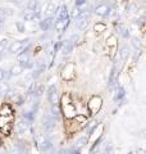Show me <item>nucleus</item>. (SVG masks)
Returning <instances> with one entry per match:
<instances>
[{
  "mask_svg": "<svg viewBox=\"0 0 146 154\" xmlns=\"http://www.w3.org/2000/svg\"><path fill=\"white\" fill-rule=\"evenodd\" d=\"M87 0H76V7L77 8H82L84 5H86Z\"/></svg>",
  "mask_w": 146,
  "mask_h": 154,
  "instance_id": "obj_25",
  "label": "nucleus"
},
{
  "mask_svg": "<svg viewBox=\"0 0 146 154\" xmlns=\"http://www.w3.org/2000/svg\"><path fill=\"white\" fill-rule=\"evenodd\" d=\"M119 54H120V58L123 60H127L128 59V57L131 55V51H129V48L127 45H123L120 48V51H119Z\"/></svg>",
  "mask_w": 146,
  "mask_h": 154,
  "instance_id": "obj_13",
  "label": "nucleus"
},
{
  "mask_svg": "<svg viewBox=\"0 0 146 154\" xmlns=\"http://www.w3.org/2000/svg\"><path fill=\"white\" fill-rule=\"evenodd\" d=\"M131 40H132V45H133V46L136 48V49H137V50L140 51V42H138V40H137L136 37H132Z\"/></svg>",
  "mask_w": 146,
  "mask_h": 154,
  "instance_id": "obj_26",
  "label": "nucleus"
},
{
  "mask_svg": "<svg viewBox=\"0 0 146 154\" xmlns=\"http://www.w3.org/2000/svg\"><path fill=\"white\" fill-rule=\"evenodd\" d=\"M7 44H8V40L7 38H3V40H0V49H4V48L7 46Z\"/></svg>",
  "mask_w": 146,
  "mask_h": 154,
  "instance_id": "obj_28",
  "label": "nucleus"
},
{
  "mask_svg": "<svg viewBox=\"0 0 146 154\" xmlns=\"http://www.w3.org/2000/svg\"><path fill=\"white\" fill-rule=\"evenodd\" d=\"M60 113V109H59V105L55 104V105H51V116L53 117H58Z\"/></svg>",
  "mask_w": 146,
  "mask_h": 154,
  "instance_id": "obj_20",
  "label": "nucleus"
},
{
  "mask_svg": "<svg viewBox=\"0 0 146 154\" xmlns=\"http://www.w3.org/2000/svg\"><path fill=\"white\" fill-rule=\"evenodd\" d=\"M3 57H4V50H2V49H0V60L3 59Z\"/></svg>",
  "mask_w": 146,
  "mask_h": 154,
  "instance_id": "obj_31",
  "label": "nucleus"
},
{
  "mask_svg": "<svg viewBox=\"0 0 146 154\" xmlns=\"http://www.w3.org/2000/svg\"><path fill=\"white\" fill-rule=\"evenodd\" d=\"M18 131L21 132V134H23V132H26L27 130H28V122L27 121H21L18 123Z\"/></svg>",
  "mask_w": 146,
  "mask_h": 154,
  "instance_id": "obj_17",
  "label": "nucleus"
},
{
  "mask_svg": "<svg viewBox=\"0 0 146 154\" xmlns=\"http://www.w3.org/2000/svg\"><path fill=\"white\" fill-rule=\"evenodd\" d=\"M144 3H145V4H146V0H144Z\"/></svg>",
  "mask_w": 146,
  "mask_h": 154,
  "instance_id": "obj_32",
  "label": "nucleus"
},
{
  "mask_svg": "<svg viewBox=\"0 0 146 154\" xmlns=\"http://www.w3.org/2000/svg\"><path fill=\"white\" fill-rule=\"evenodd\" d=\"M114 76H115V67L111 69V73H110V79H109V85L110 86L114 84Z\"/></svg>",
  "mask_w": 146,
  "mask_h": 154,
  "instance_id": "obj_24",
  "label": "nucleus"
},
{
  "mask_svg": "<svg viewBox=\"0 0 146 154\" xmlns=\"http://www.w3.org/2000/svg\"><path fill=\"white\" fill-rule=\"evenodd\" d=\"M17 60H18V64L21 66L23 69L31 68V67H32V63H31V60H30V55H28L27 50H22L21 53H18Z\"/></svg>",
  "mask_w": 146,
  "mask_h": 154,
  "instance_id": "obj_1",
  "label": "nucleus"
},
{
  "mask_svg": "<svg viewBox=\"0 0 146 154\" xmlns=\"http://www.w3.org/2000/svg\"><path fill=\"white\" fill-rule=\"evenodd\" d=\"M56 12H58V7L53 2H49L46 4V8H45V16L46 17H53Z\"/></svg>",
  "mask_w": 146,
  "mask_h": 154,
  "instance_id": "obj_8",
  "label": "nucleus"
},
{
  "mask_svg": "<svg viewBox=\"0 0 146 154\" xmlns=\"http://www.w3.org/2000/svg\"><path fill=\"white\" fill-rule=\"evenodd\" d=\"M0 14H3V16H13L14 11L12 8H0Z\"/></svg>",
  "mask_w": 146,
  "mask_h": 154,
  "instance_id": "obj_19",
  "label": "nucleus"
},
{
  "mask_svg": "<svg viewBox=\"0 0 146 154\" xmlns=\"http://www.w3.org/2000/svg\"><path fill=\"white\" fill-rule=\"evenodd\" d=\"M23 72V68L19 64H16V66H13L11 71H9V76L11 77H14V76H19Z\"/></svg>",
  "mask_w": 146,
  "mask_h": 154,
  "instance_id": "obj_12",
  "label": "nucleus"
},
{
  "mask_svg": "<svg viewBox=\"0 0 146 154\" xmlns=\"http://www.w3.org/2000/svg\"><path fill=\"white\" fill-rule=\"evenodd\" d=\"M85 144H87V137H81V139H78V140L76 141V146L77 148H82V146H85Z\"/></svg>",
  "mask_w": 146,
  "mask_h": 154,
  "instance_id": "obj_22",
  "label": "nucleus"
},
{
  "mask_svg": "<svg viewBox=\"0 0 146 154\" xmlns=\"http://www.w3.org/2000/svg\"><path fill=\"white\" fill-rule=\"evenodd\" d=\"M89 26V19H87V14L84 12L82 16L76 19V27L78 30H85V28Z\"/></svg>",
  "mask_w": 146,
  "mask_h": 154,
  "instance_id": "obj_6",
  "label": "nucleus"
},
{
  "mask_svg": "<svg viewBox=\"0 0 146 154\" xmlns=\"http://www.w3.org/2000/svg\"><path fill=\"white\" fill-rule=\"evenodd\" d=\"M50 148H51V143L49 140H46V139L42 143H40V149H41V150L45 152V150H49Z\"/></svg>",
  "mask_w": 146,
  "mask_h": 154,
  "instance_id": "obj_18",
  "label": "nucleus"
},
{
  "mask_svg": "<svg viewBox=\"0 0 146 154\" xmlns=\"http://www.w3.org/2000/svg\"><path fill=\"white\" fill-rule=\"evenodd\" d=\"M72 48H73V45H72L71 40H65L64 42H63V53H64V54H69Z\"/></svg>",
  "mask_w": 146,
  "mask_h": 154,
  "instance_id": "obj_15",
  "label": "nucleus"
},
{
  "mask_svg": "<svg viewBox=\"0 0 146 154\" xmlns=\"http://www.w3.org/2000/svg\"><path fill=\"white\" fill-rule=\"evenodd\" d=\"M58 19H65L68 18V12H67V7L62 5L60 8H58Z\"/></svg>",
  "mask_w": 146,
  "mask_h": 154,
  "instance_id": "obj_14",
  "label": "nucleus"
},
{
  "mask_svg": "<svg viewBox=\"0 0 146 154\" xmlns=\"http://www.w3.org/2000/svg\"><path fill=\"white\" fill-rule=\"evenodd\" d=\"M68 23H69V18H65V19H56L55 22V30L58 32H63L67 28Z\"/></svg>",
  "mask_w": 146,
  "mask_h": 154,
  "instance_id": "obj_7",
  "label": "nucleus"
},
{
  "mask_svg": "<svg viewBox=\"0 0 146 154\" xmlns=\"http://www.w3.org/2000/svg\"><path fill=\"white\" fill-rule=\"evenodd\" d=\"M16 25H17V27H18V30H19V32H24V27H23V25H22V23H21V22H17V23H16Z\"/></svg>",
  "mask_w": 146,
  "mask_h": 154,
  "instance_id": "obj_29",
  "label": "nucleus"
},
{
  "mask_svg": "<svg viewBox=\"0 0 146 154\" xmlns=\"http://www.w3.org/2000/svg\"><path fill=\"white\" fill-rule=\"evenodd\" d=\"M27 40H23V41H13L11 45H9L8 50L9 53L12 54H17V53H21L23 49H24V45H26Z\"/></svg>",
  "mask_w": 146,
  "mask_h": 154,
  "instance_id": "obj_4",
  "label": "nucleus"
},
{
  "mask_svg": "<svg viewBox=\"0 0 146 154\" xmlns=\"http://www.w3.org/2000/svg\"><path fill=\"white\" fill-rule=\"evenodd\" d=\"M5 69L4 68H0V82H3V80L5 79Z\"/></svg>",
  "mask_w": 146,
  "mask_h": 154,
  "instance_id": "obj_27",
  "label": "nucleus"
},
{
  "mask_svg": "<svg viewBox=\"0 0 146 154\" xmlns=\"http://www.w3.org/2000/svg\"><path fill=\"white\" fill-rule=\"evenodd\" d=\"M44 90H45V88L41 85V86H36V89H35V93H33V96H36V98H38V96H41L44 94Z\"/></svg>",
  "mask_w": 146,
  "mask_h": 154,
  "instance_id": "obj_21",
  "label": "nucleus"
},
{
  "mask_svg": "<svg viewBox=\"0 0 146 154\" xmlns=\"http://www.w3.org/2000/svg\"><path fill=\"white\" fill-rule=\"evenodd\" d=\"M82 13H84V11H82L81 8H77V7H75L72 9V12H71V18H73V19H77L78 17H81L82 16Z\"/></svg>",
  "mask_w": 146,
  "mask_h": 154,
  "instance_id": "obj_16",
  "label": "nucleus"
},
{
  "mask_svg": "<svg viewBox=\"0 0 146 154\" xmlns=\"http://www.w3.org/2000/svg\"><path fill=\"white\" fill-rule=\"evenodd\" d=\"M26 9H28V11H31L33 13H40V3L37 0H28Z\"/></svg>",
  "mask_w": 146,
  "mask_h": 154,
  "instance_id": "obj_10",
  "label": "nucleus"
},
{
  "mask_svg": "<svg viewBox=\"0 0 146 154\" xmlns=\"http://www.w3.org/2000/svg\"><path fill=\"white\" fill-rule=\"evenodd\" d=\"M8 91V85L5 82H0V94L7 93Z\"/></svg>",
  "mask_w": 146,
  "mask_h": 154,
  "instance_id": "obj_23",
  "label": "nucleus"
},
{
  "mask_svg": "<svg viewBox=\"0 0 146 154\" xmlns=\"http://www.w3.org/2000/svg\"><path fill=\"white\" fill-rule=\"evenodd\" d=\"M23 19L24 21H35V19H40V13H33L31 11H28V9H26V11L23 12Z\"/></svg>",
  "mask_w": 146,
  "mask_h": 154,
  "instance_id": "obj_9",
  "label": "nucleus"
},
{
  "mask_svg": "<svg viewBox=\"0 0 146 154\" xmlns=\"http://www.w3.org/2000/svg\"><path fill=\"white\" fill-rule=\"evenodd\" d=\"M55 122H56L55 117H53V116H45V117H44V119H42L44 130H45L46 132H50L51 130L55 127Z\"/></svg>",
  "mask_w": 146,
  "mask_h": 154,
  "instance_id": "obj_3",
  "label": "nucleus"
},
{
  "mask_svg": "<svg viewBox=\"0 0 146 154\" xmlns=\"http://www.w3.org/2000/svg\"><path fill=\"white\" fill-rule=\"evenodd\" d=\"M47 99L51 105H55L59 103V95H58V90H56L55 85H51L50 88L47 89Z\"/></svg>",
  "mask_w": 146,
  "mask_h": 154,
  "instance_id": "obj_2",
  "label": "nucleus"
},
{
  "mask_svg": "<svg viewBox=\"0 0 146 154\" xmlns=\"http://www.w3.org/2000/svg\"><path fill=\"white\" fill-rule=\"evenodd\" d=\"M12 3H14V4H18V5H21V4L24 2V0H11Z\"/></svg>",
  "mask_w": 146,
  "mask_h": 154,
  "instance_id": "obj_30",
  "label": "nucleus"
},
{
  "mask_svg": "<svg viewBox=\"0 0 146 154\" xmlns=\"http://www.w3.org/2000/svg\"><path fill=\"white\" fill-rule=\"evenodd\" d=\"M109 12H110V7L108 4H100V5H97L95 8V13L99 17H108Z\"/></svg>",
  "mask_w": 146,
  "mask_h": 154,
  "instance_id": "obj_5",
  "label": "nucleus"
},
{
  "mask_svg": "<svg viewBox=\"0 0 146 154\" xmlns=\"http://www.w3.org/2000/svg\"><path fill=\"white\" fill-rule=\"evenodd\" d=\"M53 17H46L45 19H42V21H40V28L42 31H49L50 30V27L53 25Z\"/></svg>",
  "mask_w": 146,
  "mask_h": 154,
  "instance_id": "obj_11",
  "label": "nucleus"
}]
</instances>
